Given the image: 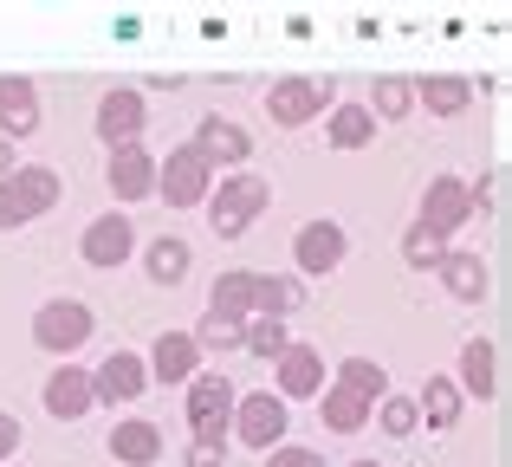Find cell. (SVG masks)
Masks as SVG:
<instances>
[{
    "mask_svg": "<svg viewBox=\"0 0 512 467\" xmlns=\"http://www.w3.org/2000/svg\"><path fill=\"white\" fill-rule=\"evenodd\" d=\"M208 228L214 240H240L253 228V221L273 208V182L266 176H253V169H234V176H221V189H208Z\"/></svg>",
    "mask_w": 512,
    "mask_h": 467,
    "instance_id": "cell-1",
    "label": "cell"
},
{
    "mask_svg": "<svg viewBox=\"0 0 512 467\" xmlns=\"http://www.w3.org/2000/svg\"><path fill=\"white\" fill-rule=\"evenodd\" d=\"M59 195H65V182L46 163H13V176H0V234L39 221L46 208H59Z\"/></svg>",
    "mask_w": 512,
    "mask_h": 467,
    "instance_id": "cell-2",
    "label": "cell"
},
{
    "mask_svg": "<svg viewBox=\"0 0 512 467\" xmlns=\"http://www.w3.org/2000/svg\"><path fill=\"white\" fill-rule=\"evenodd\" d=\"M182 390H188V435H195V442H221L227 448V422H234V396L240 390L221 377V370H195Z\"/></svg>",
    "mask_w": 512,
    "mask_h": 467,
    "instance_id": "cell-3",
    "label": "cell"
},
{
    "mask_svg": "<svg viewBox=\"0 0 512 467\" xmlns=\"http://www.w3.org/2000/svg\"><path fill=\"white\" fill-rule=\"evenodd\" d=\"M91 331H98V312L85 299H46L33 312V344L46 357H72L78 344H91Z\"/></svg>",
    "mask_w": 512,
    "mask_h": 467,
    "instance_id": "cell-4",
    "label": "cell"
},
{
    "mask_svg": "<svg viewBox=\"0 0 512 467\" xmlns=\"http://www.w3.org/2000/svg\"><path fill=\"white\" fill-rule=\"evenodd\" d=\"M286 422H292V409L279 403L273 390L234 396V422H227V442H247L253 455H266V448H279V442H286Z\"/></svg>",
    "mask_w": 512,
    "mask_h": 467,
    "instance_id": "cell-5",
    "label": "cell"
},
{
    "mask_svg": "<svg viewBox=\"0 0 512 467\" xmlns=\"http://www.w3.org/2000/svg\"><path fill=\"white\" fill-rule=\"evenodd\" d=\"M214 189V169L201 163L195 143H175L169 156H156V195H163L169 208H201Z\"/></svg>",
    "mask_w": 512,
    "mask_h": 467,
    "instance_id": "cell-6",
    "label": "cell"
},
{
    "mask_svg": "<svg viewBox=\"0 0 512 467\" xmlns=\"http://www.w3.org/2000/svg\"><path fill=\"white\" fill-rule=\"evenodd\" d=\"M143 124H150V104H143L137 85H117L98 98V117H91V130H98L104 150H124V143H143Z\"/></svg>",
    "mask_w": 512,
    "mask_h": 467,
    "instance_id": "cell-7",
    "label": "cell"
},
{
    "mask_svg": "<svg viewBox=\"0 0 512 467\" xmlns=\"http://www.w3.org/2000/svg\"><path fill=\"white\" fill-rule=\"evenodd\" d=\"M415 221H422L435 240H454L467 221H474V189H467L461 176H435V182H428V195H422V215H415Z\"/></svg>",
    "mask_w": 512,
    "mask_h": 467,
    "instance_id": "cell-8",
    "label": "cell"
},
{
    "mask_svg": "<svg viewBox=\"0 0 512 467\" xmlns=\"http://www.w3.org/2000/svg\"><path fill=\"white\" fill-rule=\"evenodd\" d=\"M331 111V85L325 78H279L273 91H266V117H273L279 130H299L312 124V117Z\"/></svg>",
    "mask_w": 512,
    "mask_h": 467,
    "instance_id": "cell-9",
    "label": "cell"
},
{
    "mask_svg": "<svg viewBox=\"0 0 512 467\" xmlns=\"http://www.w3.org/2000/svg\"><path fill=\"white\" fill-rule=\"evenodd\" d=\"M344 253H350V234L338 228V221H305V228L292 234V266H299V279L338 273Z\"/></svg>",
    "mask_w": 512,
    "mask_h": 467,
    "instance_id": "cell-10",
    "label": "cell"
},
{
    "mask_svg": "<svg viewBox=\"0 0 512 467\" xmlns=\"http://www.w3.org/2000/svg\"><path fill=\"white\" fill-rule=\"evenodd\" d=\"M130 247H137V228H130L124 208H111V215H98V221L85 228V240H78V260L98 266V273H111V266L130 260Z\"/></svg>",
    "mask_w": 512,
    "mask_h": 467,
    "instance_id": "cell-11",
    "label": "cell"
},
{
    "mask_svg": "<svg viewBox=\"0 0 512 467\" xmlns=\"http://www.w3.org/2000/svg\"><path fill=\"white\" fill-rule=\"evenodd\" d=\"M188 143L201 150V163H208V169H227V176H234V169H247V156H253V137L234 124V117H201Z\"/></svg>",
    "mask_w": 512,
    "mask_h": 467,
    "instance_id": "cell-12",
    "label": "cell"
},
{
    "mask_svg": "<svg viewBox=\"0 0 512 467\" xmlns=\"http://www.w3.org/2000/svg\"><path fill=\"white\" fill-rule=\"evenodd\" d=\"M273 377H279V403H305V396L325 390V357L312 351V344H286V351L273 357Z\"/></svg>",
    "mask_w": 512,
    "mask_h": 467,
    "instance_id": "cell-13",
    "label": "cell"
},
{
    "mask_svg": "<svg viewBox=\"0 0 512 467\" xmlns=\"http://www.w3.org/2000/svg\"><path fill=\"white\" fill-rule=\"evenodd\" d=\"M143 390H150V370H143L137 351H111L91 370V396H98V403H137Z\"/></svg>",
    "mask_w": 512,
    "mask_h": 467,
    "instance_id": "cell-14",
    "label": "cell"
},
{
    "mask_svg": "<svg viewBox=\"0 0 512 467\" xmlns=\"http://www.w3.org/2000/svg\"><path fill=\"white\" fill-rule=\"evenodd\" d=\"M104 182H111L117 202H143V195H156V156L143 150V143H124V150H111V163H104Z\"/></svg>",
    "mask_w": 512,
    "mask_h": 467,
    "instance_id": "cell-15",
    "label": "cell"
},
{
    "mask_svg": "<svg viewBox=\"0 0 512 467\" xmlns=\"http://www.w3.org/2000/svg\"><path fill=\"white\" fill-rule=\"evenodd\" d=\"M39 130V85L33 78H7L0 72V137L26 143Z\"/></svg>",
    "mask_w": 512,
    "mask_h": 467,
    "instance_id": "cell-16",
    "label": "cell"
},
{
    "mask_svg": "<svg viewBox=\"0 0 512 467\" xmlns=\"http://www.w3.org/2000/svg\"><path fill=\"white\" fill-rule=\"evenodd\" d=\"M91 370L85 364H59L46 377V416H59V422H78V416H91Z\"/></svg>",
    "mask_w": 512,
    "mask_h": 467,
    "instance_id": "cell-17",
    "label": "cell"
},
{
    "mask_svg": "<svg viewBox=\"0 0 512 467\" xmlns=\"http://www.w3.org/2000/svg\"><path fill=\"white\" fill-rule=\"evenodd\" d=\"M143 370H150V383H188L201 370V351L188 331H163V338L150 344V357H143Z\"/></svg>",
    "mask_w": 512,
    "mask_h": 467,
    "instance_id": "cell-18",
    "label": "cell"
},
{
    "mask_svg": "<svg viewBox=\"0 0 512 467\" xmlns=\"http://www.w3.org/2000/svg\"><path fill=\"white\" fill-rule=\"evenodd\" d=\"M111 461L117 467H156L163 461V429L150 416H124L111 429Z\"/></svg>",
    "mask_w": 512,
    "mask_h": 467,
    "instance_id": "cell-19",
    "label": "cell"
},
{
    "mask_svg": "<svg viewBox=\"0 0 512 467\" xmlns=\"http://www.w3.org/2000/svg\"><path fill=\"white\" fill-rule=\"evenodd\" d=\"M454 390H461V396H480V403H493V396H500V351H493L487 338H467L461 344V377H454Z\"/></svg>",
    "mask_w": 512,
    "mask_h": 467,
    "instance_id": "cell-20",
    "label": "cell"
},
{
    "mask_svg": "<svg viewBox=\"0 0 512 467\" xmlns=\"http://www.w3.org/2000/svg\"><path fill=\"white\" fill-rule=\"evenodd\" d=\"M435 273H441V286H448L461 305H480V299H487V260H480V253H467V247H448V253H441V266H435Z\"/></svg>",
    "mask_w": 512,
    "mask_h": 467,
    "instance_id": "cell-21",
    "label": "cell"
},
{
    "mask_svg": "<svg viewBox=\"0 0 512 467\" xmlns=\"http://www.w3.org/2000/svg\"><path fill=\"white\" fill-rule=\"evenodd\" d=\"M253 286H260V273H247V266H227V273L208 286V312H214V318H240V325H247V318H253Z\"/></svg>",
    "mask_w": 512,
    "mask_h": 467,
    "instance_id": "cell-22",
    "label": "cell"
},
{
    "mask_svg": "<svg viewBox=\"0 0 512 467\" xmlns=\"http://www.w3.org/2000/svg\"><path fill=\"white\" fill-rule=\"evenodd\" d=\"M299 305H305L299 273H260V286H253V318H292Z\"/></svg>",
    "mask_w": 512,
    "mask_h": 467,
    "instance_id": "cell-23",
    "label": "cell"
},
{
    "mask_svg": "<svg viewBox=\"0 0 512 467\" xmlns=\"http://www.w3.org/2000/svg\"><path fill=\"white\" fill-rule=\"evenodd\" d=\"M325 137H331V150H370L376 143V117L363 111V104H331V117H325Z\"/></svg>",
    "mask_w": 512,
    "mask_h": 467,
    "instance_id": "cell-24",
    "label": "cell"
},
{
    "mask_svg": "<svg viewBox=\"0 0 512 467\" xmlns=\"http://www.w3.org/2000/svg\"><path fill=\"white\" fill-rule=\"evenodd\" d=\"M415 104H428L435 117H461L467 104H474V85H467V78H448V72L415 78Z\"/></svg>",
    "mask_w": 512,
    "mask_h": 467,
    "instance_id": "cell-25",
    "label": "cell"
},
{
    "mask_svg": "<svg viewBox=\"0 0 512 467\" xmlns=\"http://www.w3.org/2000/svg\"><path fill=\"white\" fill-rule=\"evenodd\" d=\"M461 403L467 396L454 390V377H428L422 396H415V416H428V429H454V422H461Z\"/></svg>",
    "mask_w": 512,
    "mask_h": 467,
    "instance_id": "cell-26",
    "label": "cell"
},
{
    "mask_svg": "<svg viewBox=\"0 0 512 467\" xmlns=\"http://www.w3.org/2000/svg\"><path fill=\"white\" fill-rule=\"evenodd\" d=\"M370 117H383V124H402V117L415 111V78H396V72H383L370 85V104H363Z\"/></svg>",
    "mask_w": 512,
    "mask_h": 467,
    "instance_id": "cell-27",
    "label": "cell"
},
{
    "mask_svg": "<svg viewBox=\"0 0 512 467\" xmlns=\"http://www.w3.org/2000/svg\"><path fill=\"white\" fill-rule=\"evenodd\" d=\"M338 390L363 396V403H383V396H389V370L376 364V357H344V364H338Z\"/></svg>",
    "mask_w": 512,
    "mask_h": 467,
    "instance_id": "cell-28",
    "label": "cell"
},
{
    "mask_svg": "<svg viewBox=\"0 0 512 467\" xmlns=\"http://www.w3.org/2000/svg\"><path fill=\"white\" fill-rule=\"evenodd\" d=\"M188 240H175V234H163V240H150V260H143V273L156 279V286H182L188 279Z\"/></svg>",
    "mask_w": 512,
    "mask_h": 467,
    "instance_id": "cell-29",
    "label": "cell"
},
{
    "mask_svg": "<svg viewBox=\"0 0 512 467\" xmlns=\"http://www.w3.org/2000/svg\"><path fill=\"white\" fill-rule=\"evenodd\" d=\"M318 396H325V429L331 435H357L363 422H370V409H376V403H363V396L338 390V383H331V390H318Z\"/></svg>",
    "mask_w": 512,
    "mask_h": 467,
    "instance_id": "cell-30",
    "label": "cell"
},
{
    "mask_svg": "<svg viewBox=\"0 0 512 467\" xmlns=\"http://www.w3.org/2000/svg\"><path fill=\"white\" fill-rule=\"evenodd\" d=\"M292 344V331H286V318H247V331H240V351L247 357H260V364H273L279 351Z\"/></svg>",
    "mask_w": 512,
    "mask_h": 467,
    "instance_id": "cell-31",
    "label": "cell"
},
{
    "mask_svg": "<svg viewBox=\"0 0 512 467\" xmlns=\"http://www.w3.org/2000/svg\"><path fill=\"white\" fill-rule=\"evenodd\" d=\"M240 318H214V312H201V325L188 331V338H195V351H240Z\"/></svg>",
    "mask_w": 512,
    "mask_h": 467,
    "instance_id": "cell-32",
    "label": "cell"
},
{
    "mask_svg": "<svg viewBox=\"0 0 512 467\" xmlns=\"http://www.w3.org/2000/svg\"><path fill=\"white\" fill-rule=\"evenodd\" d=\"M370 416L383 422V435H396V442H402V435H415V429H422V416H415V396H396V390H389L383 403L370 409Z\"/></svg>",
    "mask_w": 512,
    "mask_h": 467,
    "instance_id": "cell-33",
    "label": "cell"
},
{
    "mask_svg": "<svg viewBox=\"0 0 512 467\" xmlns=\"http://www.w3.org/2000/svg\"><path fill=\"white\" fill-rule=\"evenodd\" d=\"M441 253H448V240H435L422 221H409V234H402V260H409L415 273H428V266H441Z\"/></svg>",
    "mask_w": 512,
    "mask_h": 467,
    "instance_id": "cell-34",
    "label": "cell"
},
{
    "mask_svg": "<svg viewBox=\"0 0 512 467\" xmlns=\"http://www.w3.org/2000/svg\"><path fill=\"white\" fill-rule=\"evenodd\" d=\"M260 467H325V455L318 448H292V442H279V448H266Z\"/></svg>",
    "mask_w": 512,
    "mask_h": 467,
    "instance_id": "cell-35",
    "label": "cell"
},
{
    "mask_svg": "<svg viewBox=\"0 0 512 467\" xmlns=\"http://www.w3.org/2000/svg\"><path fill=\"white\" fill-rule=\"evenodd\" d=\"M500 195H506V169H493V176L474 189V208H487V215H493V208H500Z\"/></svg>",
    "mask_w": 512,
    "mask_h": 467,
    "instance_id": "cell-36",
    "label": "cell"
},
{
    "mask_svg": "<svg viewBox=\"0 0 512 467\" xmlns=\"http://www.w3.org/2000/svg\"><path fill=\"white\" fill-rule=\"evenodd\" d=\"M227 448L221 442H188V467H221Z\"/></svg>",
    "mask_w": 512,
    "mask_h": 467,
    "instance_id": "cell-37",
    "label": "cell"
},
{
    "mask_svg": "<svg viewBox=\"0 0 512 467\" xmlns=\"http://www.w3.org/2000/svg\"><path fill=\"white\" fill-rule=\"evenodd\" d=\"M13 448H20V416H7V409H0V467L13 461Z\"/></svg>",
    "mask_w": 512,
    "mask_h": 467,
    "instance_id": "cell-38",
    "label": "cell"
},
{
    "mask_svg": "<svg viewBox=\"0 0 512 467\" xmlns=\"http://www.w3.org/2000/svg\"><path fill=\"white\" fill-rule=\"evenodd\" d=\"M0 176H13V143L0 137Z\"/></svg>",
    "mask_w": 512,
    "mask_h": 467,
    "instance_id": "cell-39",
    "label": "cell"
},
{
    "mask_svg": "<svg viewBox=\"0 0 512 467\" xmlns=\"http://www.w3.org/2000/svg\"><path fill=\"white\" fill-rule=\"evenodd\" d=\"M350 467H383V461H350Z\"/></svg>",
    "mask_w": 512,
    "mask_h": 467,
    "instance_id": "cell-40",
    "label": "cell"
}]
</instances>
